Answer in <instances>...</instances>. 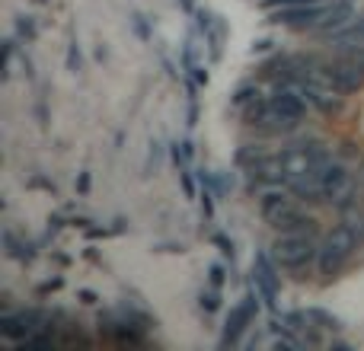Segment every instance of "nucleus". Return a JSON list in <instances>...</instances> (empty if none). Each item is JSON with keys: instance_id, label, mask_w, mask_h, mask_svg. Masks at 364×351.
Wrapping results in <instances>:
<instances>
[{"instance_id": "2", "label": "nucleus", "mask_w": 364, "mask_h": 351, "mask_svg": "<svg viewBox=\"0 0 364 351\" xmlns=\"http://www.w3.org/2000/svg\"><path fill=\"white\" fill-rule=\"evenodd\" d=\"M284 188H288L291 195H297L301 201H333L348 188V173H346V166L329 157L326 163L314 166V170L288 176Z\"/></svg>"}, {"instance_id": "10", "label": "nucleus", "mask_w": 364, "mask_h": 351, "mask_svg": "<svg viewBox=\"0 0 364 351\" xmlns=\"http://www.w3.org/2000/svg\"><path fill=\"white\" fill-rule=\"evenodd\" d=\"M336 48H342V51H364V19L358 26H352V29H346V32H339V36H336Z\"/></svg>"}, {"instance_id": "7", "label": "nucleus", "mask_w": 364, "mask_h": 351, "mask_svg": "<svg viewBox=\"0 0 364 351\" xmlns=\"http://www.w3.org/2000/svg\"><path fill=\"white\" fill-rule=\"evenodd\" d=\"M326 16V6L323 0L316 4H297V6H284V10H275V23L278 26H291V29H316Z\"/></svg>"}, {"instance_id": "1", "label": "nucleus", "mask_w": 364, "mask_h": 351, "mask_svg": "<svg viewBox=\"0 0 364 351\" xmlns=\"http://www.w3.org/2000/svg\"><path fill=\"white\" fill-rule=\"evenodd\" d=\"M307 109H310L307 99H304L297 90L275 83V90H272L269 96H262V93L252 96V99L243 106V115L252 128H259V131L284 134V131H294V128L301 125Z\"/></svg>"}, {"instance_id": "9", "label": "nucleus", "mask_w": 364, "mask_h": 351, "mask_svg": "<svg viewBox=\"0 0 364 351\" xmlns=\"http://www.w3.org/2000/svg\"><path fill=\"white\" fill-rule=\"evenodd\" d=\"M201 32H205V42L211 48V61L220 58V45H224V23L211 13H201Z\"/></svg>"}, {"instance_id": "15", "label": "nucleus", "mask_w": 364, "mask_h": 351, "mask_svg": "<svg viewBox=\"0 0 364 351\" xmlns=\"http://www.w3.org/2000/svg\"><path fill=\"white\" fill-rule=\"evenodd\" d=\"M70 70H74V74H77V70H80V55H77V48H70Z\"/></svg>"}, {"instance_id": "13", "label": "nucleus", "mask_w": 364, "mask_h": 351, "mask_svg": "<svg viewBox=\"0 0 364 351\" xmlns=\"http://www.w3.org/2000/svg\"><path fill=\"white\" fill-rule=\"evenodd\" d=\"M16 32H19V36H26V38H32V36H36V29H32L29 16H23V19H19V23H16Z\"/></svg>"}, {"instance_id": "8", "label": "nucleus", "mask_w": 364, "mask_h": 351, "mask_svg": "<svg viewBox=\"0 0 364 351\" xmlns=\"http://www.w3.org/2000/svg\"><path fill=\"white\" fill-rule=\"evenodd\" d=\"M252 316H256V297H246V301H240L237 307L230 310V316H227V326H224V335H220V345H237L240 335L246 333V326L252 323Z\"/></svg>"}, {"instance_id": "3", "label": "nucleus", "mask_w": 364, "mask_h": 351, "mask_svg": "<svg viewBox=\"0 0 364 351\" xmlns=\"http://www.w3.org/2000/svg\"><path fill=\"white\" fill-rule=\"evenodd\" d=\"M297 201H301L297 195L291 198V195H284V192H269L262 198L265 220H269L275 230H282V233H314L316 220L310 217V214L304 211Z\"/></svg>"}, {"instance_id": "5", "label": "nucleus", "mask_w": 364, "mask_h": 351, "mask_svg": "<svg viewBox=\"0 0 364 351\" xmlns=\"http://www.w3.org/2000/svg\"><path fill=\"white\" fill-rule=\"evenodd\" d=\"M361 237L352 230V227H336L333 233L326 237V243H323L320 256H316V265H320V271L326 278H336L342 271V265L352 259V252L358 249Z\"/></svg>"}, {"instance_id": "11", "label": "nucleus", "mask_w": 364, "mask_h": 351, "mask_svg": "<svg viewBox=\"0 0 364 351\" xmlns=\"http://www.w3.org/2000/svg\"><path fill=\"white\" fill-rule=\"evenodd\" d=\"M297 4H316V0H262L265 10H284V6H297Z\"/></svg>"}, {"instance_id": "6", "label": "nucleus", "mask_w": 364, "mask_h": 351, "mask_svg": "<svg viewBox=\"0 0 364 351\" xmlns=\"http://www.w3.org/2000/svg\"><path fill=\"white\" fill-rule=\"evenodd\" d=\"M278 262L269 256H259L256 262H252V288H256V294L262 297L269 307H275L278 303V294H282V275H278Z\"/></svg>"}, {"instance_id": "12", "label": "nucleus", "mask_w": 364, "mask_h": 351, "mask_svg": "<svg viewBox=\"0 0 364 351\" xmlns=\"http://www.w3.org/2000/svg\"><path fill=\"white\" fill-rule=\"evenodd\" d=\"M218 303H220V297H218V291H205V294H201V310H208V313H214V310H218Z\"/></svg>"}, {"instance_id": "4", "label": "nucleus", "mask_w": 364, "mask_h": 351, "mask_svg": "<svg viewBox=\"0 0 364 351\" xmlns=\"http://www.w3.org/2000/svg\"><path fill=\"white\" fill-rule=\"evenodd\" d=\"M316 256H320V249L314 243V233H282L272 246V259L278 262V269L291 271V275L307 271Z\"/></svg>"}, {"instance_id": "14", "label": "nucleus", "mask_w": 364, "mask_h": 351, "mask_svg": "<svg viewBox=\"0 0 364 351\" xmlns=\"http://www.w3.org/2000/svg\"><path fill=\"white\" fill-rule=\"evenodd\" d=\"M220 281H224V271H220V265H214L211 269V284L214 288H220Z\"/></svg>"}]
</instances>
